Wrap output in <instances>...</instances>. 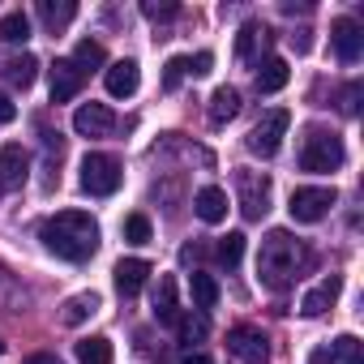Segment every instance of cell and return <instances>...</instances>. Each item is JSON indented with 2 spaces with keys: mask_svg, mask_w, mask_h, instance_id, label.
Masks as SVG:
<instances>
[{
  "mask_svg": "<svg viewBox=\"0 0 364 364\" xmlns=\"http://www.w3.org/2000/svg\"><path fill=\"white\" fill-rule=\"evenodd\" d=\"M313 253L304 249V240H296L287 228L266 232L262 249H257V283L266 291H287L304 270H309Z\"/></svg>",
  "mask_w": 364,
  "mask_h": 364,
  "instance_id": "obj_1",
  "label": "cell"
},
{
  "mask_svg": "<svg viewBox=\"0 0 364 364\" xmlns=\"http://www.w3.org/2000/svg\"><path fill=\"white\" fill-rule=\"evenodd\" d=\"M39 240L48 253H56L60 262H90L99 253V223L86 210H60L39 228Z\"/></svg>",
  "mask_w": 364,
  "mask_h": 364,
  "instance_id": "obj_2",
  "label": "cell"
},
{
  "mask_svg": "<svg viewBox=\"0 0 364 364\" xmlns=\"http://www.w3.org/2000/svg\"><path fill=\"white\" fill-rule=\"evenodd\" d=\"M343 159H347V146H343V137H338L334 129L313 124V129L304 133V141H300V167H304V171L326 176V171H338Z\"/></svg>",
  "mask_w": 364,
  "mask_h": 364,
  "instance_id": "obj_3",
  "label": "cell"
},
{
  "mask_svg": "<svg viewBox=\"0 0 364 364\" xmlns=\"http://www.w3.org/2000/svg\"><path fill=\"white\" fill-rule=\"evenodd\" d=\"M77 185H82V193H90V198H112V193L124 185V167H120V159H116V154L90 150V154L82 159V176H77Z\"/></svg>",
  "mask_w": 364,
  "mask_h": 364,
  "instance_id": "obj_4",
  "label": "cell"
},
{
  "mask_svg": "<svg viewBox=\"0 0 364 364\" xmlns=\"http://www.w3.org/2000/svg\"><path fill=\"white\" fill-rule=\"evenodd\" d=\"M270 193H274L270 176L249 171V167L236 171V206H240V215H245L249 223H262V219L270 215Z\"/></svg>",
  "mask_w": 364,
  "mask_h": 364,
  "instance_id": "obj_5",
  "label": "cell"
},
{
  "mask_svg": "<svg viewBox=\"0 0 364 364\" xmlns=\"http://www.w3.org/2000/svg\"><path fill=\"white\" fill-rule=\"evenodd\" d=\"M287 129H291V112H287V107H270V112H262V120H257V124L249 129V137H245L249 154H257V159H274L279 146H283V137H287Z\"/></svg>",
  "mask_w": 364,
  "mask_h": 364,
  "instance_id": "obj_6",
  "label": "cell"
},
{
  "mask_svg": "<svg viewBox=\"0 0 364 364\" xmlns=\"http://www.w3.org/2000/svg\"><path fill=\"white\" fill-rule=\"evenodd\" d=\"M334 202H338L334 189H321V185H313V189H296L291 202H287V215H291L296 223H317V219L330 215Z\"/></svg>",
  "mask_w": 364,
  "mask_h": 364,
  "instance_id": "obj_7",
  "label": "cell"
},
{
  "mask_svg": "<svg viewBox=\"0 0 364 364\" xmlns=\"http://www.w3.org/2000/svg\"><path fill=\"white\" fill-rule=\"evenodd\" d=\"M228 351H232L236 360H245V364H266L270 343H266V334L253 330V326H232V330H228Z\"/></svg>",
  "mask_w": 364,
  "mask_h": 364,
  "instance_id": "obj_8",
  "label": "cell"
},
{
  "mask_svg": "<svg viewBox=\"0 0 364 364\" xmlns=\"http://www.w3.org/2000/svg\"><path fill=\"white\" fill-rule=\"evenodd\" d=\"M73 133L77 137H112L116 133V116L107 103H82L73 112Z\"/></svg>",
  "mask_w": 364,
  "mask_h": 364,
  "instance_id": "obj_9",
  "label": "cell"
},
{
  "mask_svg": "<svg viewBox=\"0 0 364 364\" xmlns=\"http://www.w3.org/2000/svg\"><path fill=\"white\" fill-rule=\"evenodd\" d=\"M330 43H334V52H338L343 65H355L364 56V31H360V22L355 18H338L330 26Z\"/></svg>",
  "mask_w": 364,
  "mask_h": 364,
  "instance_id": "obj_10",
  "label": "cell"
},
{
  "mask_svg": "<svg viewBox=\"0 0 364 364\" xmlns=\"http://www.w3.org/2000/svg\"><path fill=\"white\" fill-rule=\"evenodd\" d=\"M103 86H107L112 99H133L137 86H141V69H137V60H112V65L103 69Z\"/></svg>",
  "mask_w": 364,
  "mask_h": 364,
  "instance_id": "obj_11",
  "label": "cell"
},
{
  "mask_svg": "<svg viewBox=\"0 0 364 364\" xmlns=\"http://www.w3.org/2000/svg\"><path fill=\"white\" fill-rule=\"evenodd\" d=\"M26 176H31V154L18 146V141H9L5 150H0V189H22L26 185Z\"/></svg>",
  "mask_w": 364,
  "mask_h": 364,
  "instance_id": "obj_12",
  "label": "cell"
},
{
  "mask_svg": "<svg viewBox=\"0 0 364 364\" xmlns=\"http://www.w3.org/2000/svg\"><path fill=\"white\" fill-rule=\"evenodd\" d=\"M338 291H343V279H338V274L321 279L317 287H309V291H304L300 313H304V317H321V313H330V309H334V300H338Z\"/></svg>",
  "mask_w": 364,
  "mask_h": 364,
  "instance_id": "obj_13",
  "label": "cell"
},
{
  "mask_svg": "<svg viewBox=\"0 0 364 364\" xmlns=\"http://www.w3.org/2000/svg\"><path fill=\"white\" fill-rule=\"evenodd\" d=\"M82 82H86V73L73 60H56L52 65V103H69L82 90Z\"/></svg>",
  "mask_w": 364,
  "mask_h": 364,
  "instance_id": "obj_14",
  "label": "cell"
},
{
  "mask_svg": "<svg viewBox=\"0 0 364 364\" xmlns=\"http://www.w3.org/2000/svg\"><path fill=\"white\" fill-rule=\"evenodd\" d=\"M146 274H150V262H141V257H120L116 270H112V283H116L120 296H137L141 283H146Z\"/></svg>",
  "mask_w": 364,
  "mask_h": 364,
  "instance_id": "obj_15",
  "label": "cell"
},
{
  "mask_svg": "<svg viewBox=\"0 0 364 364\" xmlns=\"http://www.w3.org/2000/svg\"><path fill=\"white\" fill-rule=\"evenodd\" d=\"M228 193L219 189V185H206V189H198V198H193V215L202 219V223H223L228 219Z\"/></svg>",
  "mask_w": 364,
  "mask_h": 364,
  "instance_id": "obj_16",
  "label": "cell"
},
{
  "mask_svg": "<svg viewBox=\"0 0 364 364\" xmlns=\"http://www.w3.org/2000/svg\"><path fill=\"white\" fill-rule=\"evenodd\" d=\"M73 18H77L73 0H39V22L48 26V35H60Z\"/></svg>",
  "mask_w": 364,
  "mask_h": 364,
  "instance_id": "obj_17",
  "label": "cell"
},
{
  "mask_svg": "<svg viewBox=\"0 0 364 364\" xmlns=\"http://www.w3.org/2000/svg\"><path fill=\"white\" fill-rule=\"evenodd\" d=\"M236 112H240V90H232V86H219L215 95H210V124L215 129H223L228 120H236Z\"/></svg>",
  "mask_w": 364,
  "mask_h": 364,
  "instance_id": "obj_18",
  "label": "cell"
},
{
  "mask_svg": "<svg viewBox=\"0 0 364 364\" xmlns=\"http://www.w3.org/2000/svg\"><path fill=\"white\" fill-rule=\"evenodd\" d=\"M99 313V296L95 291H77V296H69L65 304H60V321L65 326H82V321H90Z\"/></svg>",
  "mask_w": 364,
  "mask_h": 364,
  "instance_id": "obj_19",
  "label": "cell"
},
{
  "mask_svg": "<svg viewBox=\"0 0 364 364\" xmlns=\"http://www.w3.org/2000/svg\"><path fill=\"white\" fill-rule=\"evenodd\" d=\"M0 73H5V82L9 86H35V77H39V60L31 56V52H22V56H14V60H5L0 65Z\"/></svg>",
  "mask_w": 364,
  "mask_h": 364,
  "instance_id": "obj_20",
  "label": "cell"
},
{
  "mask_svg": "<svg viewBox=\"0 0 364 364\" xmlns=\"http://www.w3.org/2000/svg\"><path fill=\"white\" fill-rule=\"evenodd\" d=\"M287 77H291L287 60H283V56H266L262 69H257V90H262V95H274V90L287 86Z\"/></svg>",
  "mask_w": 364,
  "mask_h": 364,
  "instance_id": "obj_21",
  "label": "cell"
},
{
  "mask_svg": "<svg viewBox=\"0 0 364 364\" xmlns=\"http://www.w3.org/2000/svg\"><path fill=\"white\" fill-rule=\"evenodd\" d=\"M112 360H116L112 338L90 334V338H82V343H77V364H112Z\"/></svg>",
  "mask_w": 364,
  "mask_h": 364,
  "instance_id": "obj_22",
  "label": "cell"
},
{
  "mask_svg": "<svg viewBox=\"0 0 364 364\" xmlns=\"http://www.w3.org/2000/svg\"><path fill=\"white\" fill-rule=\"evenodd\" d=\"M326 364H364V347L355 334H338L330 347H326Z\"/></svg>",
  "mask_w": 364,
  "mask_h": 364,
  "instance_id": "obj_23",
  "label": "cell"
},
{
  "mask_svg": "<svg viewBox=\"0 0 364 364\" xmlns=\"http://www.w3.org/2000/svg\"><path fill=\"white\" fill-rule=\"evenodd\" d=\"M154 317L159 321H176L180 309H176V279L171 274H159V287H154Z\"/></svg>",
  "mask_w": 364,
  "mask_h": 364,
  "instance_id": "obj_24",
  "label": "cell"
},
{
  "mask_svg": "<svg viewBox=\"0 0 364 364\" xmlns=\"http://www.w3.org/2000/svg\"><path fill=\"white\" fill-rule=\"evenodd\" d=\"M189 287H193V309H215L219 304V283H215V274H202V270H193V279H189Z\"/></svg>",
  "mask_w": 364,
  "mask_h": 364,
  "instance_id": "obj_25",
  "label": "cell"
},
{
  "mask_svg": "<svg viewBox=\"0 0 364 364\" xmlns=\"http://www.w3.org/2000/svg\"><path fill=\"white\" fill-rule=\"evenodd\" d=\"M69 60H73L82 73H90V69H103V65H107V52H103V43H99V39H82V43H77V52H73Z\"/></svg>",
  "mask_w": 364,
  "mask_h": 364,
  "instance_id": "obj_26",
  "label": "cell"
},
{
  "mask_svg": "<svg viewBox=\"0 0 364 364\" xmlns=\"http://www.w3.org/2000/svg\"><path fill=\"white\" fill-rule=\"evenodd\" d=\"M0 39H5V43H26L31 39V18L22 14V9H14V14H5V18H0Z\"/></svg>",
  "mask_w": 364,
  "mask_h": 364,
  "instance_id": "obj_27",
  "label": "cell"
},
{
  "mask_svg": "<svg viewBox=\"0 0 364 364\" xmlns=\"http://www.w3.org/2000/svg\"><path fill=\"white\" fill-rule=\"evenodd\" d=\"M266 35H270V31H266L262 22H245L240 35H236V56H240V60H253V52H257V43H262Z\"/></svg>",
  "mask_w": 364,
  "mask_h": 364,
  "instance_id": "obj_28",
  "label": "cell"
},
{
  "mask_svg": "<svg viewBox=\"0 0 364 364\" xmlns=\"http://www.w3.org/2000/svg\"><path fill=\"white\" fill-rule=\"evenodd\" d=\"M215 257H219L228 270H232V266H240V257H245V236H240V232H228V236L215 245Z\"/></svg>",
  "mask_w": 364,
  "mask_h": 364,
  "instance_id": "obj_29",
  "label": "cell"
},
{
  "mask_svg": "<svg viewBox=\"0 0 364 364\" xmlns=\"http://www.w3.org/2000/svg\"><path fill=\"white\" fill-rule=\"evenodd\" d=\"M150 236H154V232H150V219H146V215H129V219H124V240H129V245H150Z\"/></svg>",
  "mask_w": 364,
  "mask_h": 364,
  "instance_id": "obj_30",
  "label": "cell"
},
{
  "mask_svg": "<svg viewBox=\"0 0 364 364\" xmlns=\"http://www.w3.org/2000/svg\"><path fill=\"white\" fill-rule=\"evenodd\" d=\"M210 334V321H206V313H198V317H180V338L185 343H193V338H206Z\"/></svg>",
  "mask_w": 364,
  "mask_h": 364,
  "instance_id": "obj_31",
  "label": "cell"
},
{
  "mask_svg": "<svg viewBox=\"0 0 364 364\" xmlns=\"http://www.w3.org/2000/svg\"><path fill=\"white\" fill-rule=\"evenodd\" d=\"M141 14H146L150 22H167V18H176V14H180V5H171V0H146Z\"/></svg>",
  "mask_w": 364,
  "mask_h": 364,
  "instance_id": "obj_32",
  "label": "cell"
},
{
  "mask_svg": "<svg viewBox=\"0 0 364 364\" xmlns=\"http://www.w3.org/2000/svg\"><path fill=\"white\" fill-rule=\"evenodd\" d=\"M189 77V69H185V56H171L167 60V69H163V90H176L180 82Z\"/></svg>",
  "mask_w": 364,
  "mask_h": 364,
  "instance_id": "obj_33",
  "label": "cell"
},
{
  "mask_svg": "<svg viewBox=\"0 0 364 364\" xmlns=\"http://www.w3.org/2000/svg\"><path fill=\"white\" fill-rule=\"evenodd\" d=\"M185 69H189L193 77H206V73L215 69V56H210V52H198V56H185Z\"/></svg>",
  "mask_w": 364,
  "mask_h": 364,
  "instance_id": "obj_34",
  "label": "cell"
},
{
  "mask_svg": "<svg viewBox=\"0 0 364 364\" xmlns=\"http://www.w3.org/2000/svg\"><path fill=\"white\" fill-rule=\"evenodd\" d=\"M360 95H364V86H360V82H351V86L343 90V103H338V107H343L347 116H355V112H360Z\"/></svg>",
  "mask_w": 364,
  "mask_h": 364,
  "instance_id": "obj_35",
  "label": "cell"
},
{
  "mask_svg": "<svg viewBox=\"0 0 364 364\" xmlns=\"http://www.w3.org/2000/svg\"><path fill=\"white\" fill-rule=\"evenodd\" d=\"M14 120H18V103L0 90V124H14Z\"/></svg>",
  "mask_w": 364,
  "mask_h": 364,
  "instance_id": "obj_36",
  "label": "cell"
},
{
  "mask_svg": "<svg viewBox=\"0 0 364 364\" xmlns=\"http://www.w3.org/2000/svg\"><path fill=\"white\" fill-rule=\"evenodd\" d=\"M291 48H296V52L304 56V52L313 48V31H296V35H291Z\"/></svg>",
  "mask_w": 364,
  "mask_h": 364,
  "instance_id": "obj_37",
  "label": "cell"
},
{
  "mask_svg": "<svg viewBox=\"0 0 364 364\" xmlns=\"http://www.w3.org/2000/svg\"><path fill=\"white\" fill-rule=\"evenodd\" d=\"M185 364H215V360H210V355H202V351H189V355H185Z\"/></svg>",
  "mask_w": 364,
  "mask_h": 364,
  "instance_id": "obj_38",
  "label": "cell"
},
{
  "mask_svg": "<svg viewBox=\"0 0 364 364\" xmlns=\"http://www.w3.org/2000/svg\"><path fill=\"white\" fill-rule=\"evenodd\" d=\"M309 364H326V347H317V351L309 355Z\"/></svg>",
  "mask_w": 364,
  "mask_h": 364,
  "instance_id": "obj_39",
  "label": "cell"
},
{
  "mask_svg": "<svg viewBox=\"0 0 364 364\" xmlns=\"http://www.w3.org/2000/svg\"><path fill=\"white\" fill-rule=\"evenodd\" d=\"M31 364H60V360H56V355H35Z\"/></svg>",
  "mask_w": 364,
  "mask_h": 364,
  "instance_id": "obj_40",
  "label": "cell"
},
{
  "mask_svg": "<svg viewBox=\"0 0 364 364\" xmlns=\"http://www.w3.org/2000/svg\"><path fill=\"white\" fill-rule=\"evenodd\" d=\"M0 355H5V338H0Z\"/></svg>",
  "mask_w": 364,
  "mask_h": 364,
  "instance_id": "obj_41",
  "label": "cell"
}]
</instances>
